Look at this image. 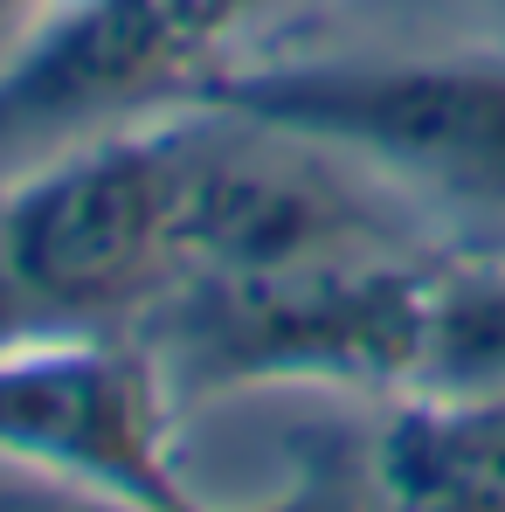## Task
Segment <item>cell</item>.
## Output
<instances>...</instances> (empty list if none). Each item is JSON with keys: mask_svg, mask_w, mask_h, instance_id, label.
<instances>
[{"mask_svg": "<svg viewBox=\"0 0 505 512\" xmlns=\"http://www.w3.org/2000/svg\"><path fill=\"white\" fill-rule=\"evenodd\" d=\"M416 388L436 402L505 395V277H436Z\"/></svg>", "mask_w": 505, "mask_h": 512, "instance_id": "obj_8", "label": "cell"}, {"mask_svg": "<svg viewBox=\"0 0 505 512\" xmlns=\"http://www.w3.org/2000/svg\"><path fill=\"white\" fill-rule=\"evenodd\" d=\"M381 512H505V395L436 402L374 450Z\"/></svg>", "mask_w": 505, "mask_h": 512, "instance_id": "obj_7", "label": "cell"}, {"mask_svg": "<svg viewBox=\"0 0 505 512\" xmlns=\"http://www.w3.org/2000/svg\"><path fill=\"white\" fill-rule=\"evenodd\" d=\"M194 97L319 139L374 180L505 201V70L485 63H256L201 77Z\"/></svg>", "mask_w": 505, "mask_h": 512, "instance_id": "obj_3", "label": "cell"}, {"mask_svg": "<svg viewBox=\"0 0 505 512\" xmlns=\"http://www.w3.org/2000/svg\"><path fill=\"white\" fill-rule=\"evenodd\" d=\"M14 340H35V319H28L21 291H14L7 270H0V346H14Z\"/></svg>", "mask_w": 505, "mask_h": 512, "instance_id": "obj_10", "label": "cell"}, {"mask_svg": "<svg viewBox=\"0 0 505 512\" xmlns=\"http://www.w3.org/2000/svg\"><path fill=\"white\" fill-rule=\"evenodd\" d=\"M194 125L104 132L21 173L0 201V270L35 333H90L173 284V208Z\"/></svg>", "mask_w": 505, "mask_h": 512, "instance_id": "obj_2", "label": "cell"}, {"mask_svg": "<svg viewBox=\"0 0 505 512\" xmlns=\"http://www.w3.org/2000/svg\"><path fill=\"white\" fill-rule=\"evenodd\" d=\"M436 270L395 243L333 250L229 277H173L153 312V374L167 395H229L256 381H416Z\"/></svg>", "mask_w": 505, "mask_h": 512, "instance_id": "obj_1", "label": "cell"}, {"mask_svg": "<svg viewBox=\"0 0 505 512\" xmlns=\"http://www.w3.org/2000/svg\"><path fill=\"white\" fill-rule=\"evenodd\" d=\"M236 28L222 0H63L0 56V173L104 139L139 104L173 97Z\"/></svg>", "mask_w": 505, "mask_h": 512, "instance_id": "obj_5", "label": "cell"}, {"mask_svg": "<svg viewBox=\"0 0 505 512\" xmlns=\"http://www.w3.org/2000/svg\"><path fill=\"white\" fill-rule=\"evenodd\" d=\"M360 492H374V471L367 485L339 478L333 464L312 471L291 499H277L270 512H360ZM0 512H167V506H132V499H111V492H84V485H63V478H42L28 492H0ZM180 512H208V506H180Z\"/></svg>", "mask_w": 505, "mask_h": 512, "instance_id": "obj_9", "label": "cell"}, {"mask_svg": "<svg viewBox=\"0 0 505 512\" xmlns=\"http://www.w3.org/2000/svg\"><path fill=\"white\" fill-rule=\"evenodd\" d=\"M222 7H229V14L243 21V14H256V7H263V0H222Z\"/></svg>", "mask_w": 505, "mask_h": 512, "instance_id": "obj_11", "label": "cell"}, {"mask_svg": "<svg viewBox=\"0 0 505 512\" xmlns=\"http://www.w3.org/2000/svg\"><path fill=\"white\" fill-rule=\"evenodd\" d=\"M0 457L132 506H194L167 457V388L153 360L90 333L0 346Z\"/></svg>", "mask_w": 505, "mask_h": 512, "instance_id": "obj_6", "label": "cell"}, {"mask_svg": "<svg viewBox=\"0 0 505 512\" xmlns=\"http://www.w3.org/2000/svg\"><path fill=\"white\" fill-rule=\"evenodd\" d=\"M367 180L374 173L319 139L208 104L180 173L173 277H229V270L395 243Z\"/></svg>", "mask_w": 505, "mask_h": 512, "instance_id": "obj_4", "label": "cell"}]
</instances>
